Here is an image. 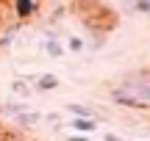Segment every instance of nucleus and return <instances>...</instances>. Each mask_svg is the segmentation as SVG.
Returning <instances> with one entry per match:
<instances>
[{
    "instance_id": "1",
    "label": "nucleus",
    "mask_w": 150,
    "mask_h": 141,
    "mask_svg": "<svg viewBox=\"0 0 150 141\" xmlns=\"http://www.w3.org/2000/svg\"><path fill=\"white\" fill-rule=\"evenodd\" d=\"M108 100L120 108L150 111V69H136L108 86Z\"/></svg>"
},
{
    "instance_id": "2",
    "label": "nucleus",
    "mask_w": 150,
    "mask_h": 141,
    "mask_svg": "<svg viewBox=\"0 0 150 141\" xmlns=\"http://www.w3.org/2000/svg\"><path fill=\"white\" fill-rule=\"evenodd\" d=\"M33 80H36V75H31V77H14V80L8 83V94L14 100H31L33 97Z\"/></svg>"
},
{
    "instance_id": "3",
    "label": "nucleus",
    "mask_w": 150,
    "mask_h": 141,
    "mask_svg": "<svg viewBox=\"0 0 150 141\" xmlns=\"http://www.w3.org/2000/svg\"><path fill=\"white\" fill-rule=\"evenodd\" d=\"M8 122L17 127V130H31L33 125H39V122H42V114H39V111H33L31 105H28V108H22L20 114H14Z\"/></svg>"
},
{
    "instance_id": "4",
    "label": "nucleus",
    "mask_w": 150,
    "mask_h": 141,
    "mask_svg": "<svg viewBox=\"0 0 150 141\" xmlns=\"http://www.w3.org/2000/svg\"><path fill=\"white\" fill-rule=\"evenodd\" d=\"M39 3H42V0H11V8H14L17 20L22 22V20H31L39 11Z\"/></svg>"
},
{
    "instance_id": "5",
    "label": "nucleus",
    "mask_w": 150,
    "mask_h": 141,
    "mask_svg": "<svg viewBox=\"0 0 150 141\" xmlns=\"http://www.w3.org/2000/svg\"><path fill=\"white\" fill-rule=\"evenodd\" d=\"M59 89V77L53 75V72H42V75H36V80H33V91L36 94H50Z\"/></svg>"
},
{
    "instance_id": "6",
    "label": "nucleus",
    "mask_w": 150,
    "mask_h": 141,
    "mask_svg": "<svg viewBox=\"0 0 150 141\" xmlns=\"http://www.w3.org/2000/svg\"><path fill=\"white\" fill-rule=\"evenodd\" d=\"M42 50L50 55V58H61V55L67 53V50H64V44H61L59 39H56V33H47V36H45V42H42Z\"/></svg>"
},
{
    "instance_id": "7",
    "label": "nucleus",
    "mask_w": 150,
    "mask_h": 141,
    "mask_svg": "<svg viewBox=\"0 0 150 141\" xmlns=\"http://www.w3.org/2000/svg\"><path fill=\"white\" fill-rule=\"evenodd\" d=\"M70 127H72L75 133H92V130H97V119H86V116H72Z\"/></svg>"
},
{
    "instance_id": "8",
    "label": "nucleus",
    "mask_w": 150,
    "mask_h": 141,
    "mask_svg": "<svg viewBox=\"0 0 150 141\" xmlns=\"http://www.w3.org/2000/svg\"><path fill=\"white\" fill-rule=\"evenodd\" d=\"M64 111H70L72 116H86V119H95V108H89V105H81V103H67Z\"/></svg>"
},
{
    "instance_id": "9",
    "label": "nucleus",
    "mask_w": 150,
    "mask_h": 141,
    "mask_svg": "<svg viewBox=\"0 0 150 141\" xmlns=\"http://www.w3.org/2000/svg\"><path fill=\"white\" fill-rule=\"evenodd\" d=\"M20 25H22V22H11V25L3 31V36H0V47H11V44H14V36H17V31H20Z\"/></svg>"
},
{
    "instance_id": "10",
    "label": "nucleus",
    "mask_w": 150,
    "mask_h": 141,
    "mask_svg": "<svg viewBox=\"0 0 150 141\" xmlns=\"http://www.w3.org/2000/svg\"><path fill=\"white\" fill-rule=\"evenodd\" d=\"M64 50L78 55V53H83V50H86V42H83L81 36H70V39H67V44H64Z\"/></svg>"
},
{
    "instance_id": "11",
    "label": "nucleus",
    "mask_w": 150,
    "mask_h": 141,
    "mask_svg": "<svg viewBox=\"0 0 150 141\" xmlns=\"http://www.w3.org/2000/svg\"><path fill=\"white\" fill-rule=\"evenodd\" d=\"M103 44H106V33H95V36L89 39V44H86V50L97 53V50H103Z\"/></svg>"
},
{
    "instance_id": "12",
    "label": "nucleus",
    "mask_w": 150,
    "mask_h": 141,
    "mask_svg": "<svg viewBox=\"0 0 150 141\" xmlns=\"http://www.w3.org/2000/svg\"><path fill=\"white\" fill-rule=\"evenodd\" d=\"M134 11H139V14H150V0H134Z\"/></svg>"
},
{
    "instance_id": "13",
    "label": "nucleus",
    "mask_w": 150,
    "mask_h": 141,
    "mask_svg": "<svg viewBox=\"0 0 150 141\" xmlns=\"http://www.w3.org/2000/svg\"><path fill=\"white\" fill-rule=\"evenodd\" d=\"M103 141H125V138L117 136V133H103Z\"/></svg>"
},
{
    "instance_id": "14",
    "label": "nucleus",
    "mask_w": 150,
    "mask_h": 141,
    "mask_svg": "<svg viewBox=\"0 0 150 141\" xmlns=\"http://www.w3.org/2000/svg\"><path fill=\"white\" fill-rule=\"evenodd\" d=\"M67 141H89V136H83V133H78V136H67Z\"/></svg>"
},
{
    "instance_id": "15",
    "label": "nucleus",
    "mask_w": 150,
    "mask_h": 141,
    "mask_svg": "<svg viewBox=\"0 0 150 141\" xmlns=\"http://www.w3.org/2000/svg\"><path fill=\"white\" fill-rule=\"evenodd\" d=\"M0 141H17V138H11V136H6V133H0Z\"/></svg>"
}]
</instances>
